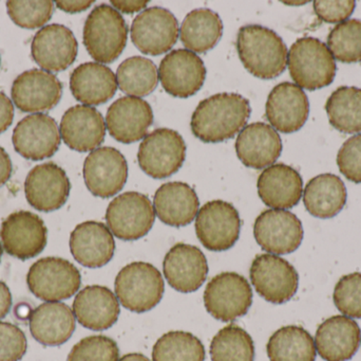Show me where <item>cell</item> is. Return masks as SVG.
Segmentation results:
<instances>
[{
	"label": "cell",
	"instance_id": "6da1fadb",
	"mask_svg": "<svg viewBox=\"0 0 361 361\" xmlns=\"http://www.w3.org/2000/svg\"><path fill=\"white\" fill-rule=\"evenodd\" d=\"M252 114L250 101L239 93H216L203 100L191 117V131L205 143L235 137Z\"/></svg>",
	"mask_w": 361,
	"mask_h": 361
},
{
	"label": "cell",
	"instance_id": "7a4b0ae2",
	"mask_svg": "<svg viewBox=\"0 0 361 361\" xmlns=\"http://www.w3.org/2000/svg\"><path fill=\"white\" fill-rule=\"evenodd\" d=\"M237 50L240 61L252 76L271 80L283 73L288 65V47L273 30L247 25L239 30Z\"/></svg>",
	"mask_w": 361,
	"mask_h": 361
},
{
	"label": "cell",
	"instance_id": "3957f363",
	"mask_svg": "<svg viewBox=\"0 0 361 361\" xmlns=\"http://www.w3.org/2000/svg\"><path fill=\"white\" fill-rule=\"evenodd\" d=\"M84 45L99 64H111L120 57L128 40V25L114 6L99 4L87 17Z\"/></svg>",
	"mask_w": 361,
	"mask_h": 361
},
{
	"label": "cell",
	"instance_id": "277c9868",
	"mask_svg": "<svg viewBox=\"0 0 361 361\" xmlns=\"http://www.w3.org/2000/svg\"><path fill=\"white\" fill-rule=\"evenodd\" d=\"M288 70L297 86L314 91L332 84L337 65L328 46L315 37H302L290 47Z\"/></svg>",
	"mask_w": 361,
	"mask_h": 361
},
{
	"label": "cell",
	"instance_id": "5b68a950",
	"mask_svg": "<svg viewBox=\"0 0 361 361\" xmlns=\"http://www.w3.org/2000/svg\"><path fill=\"white\" fill-rule=\"evenodd\" d=\"M116 296L123 307L133 313H146L162 300L165 284L162 273L149 263L126 265L116 278Z\"/></svg>",
	"mask_w": 361,
	"mask_h": 361
},
{
	"label": "cell",
	"instance_id": "8992f818",
	"mask_svg": "<svg viewBox=\"0 0 361 361\" xmlns=\"http://www.w3.org/2000/svg\"><path fill=\"white\" fill-rule=\"evenodd\" d=\"M29 290L36 298L47 302H59L71 298L80 290V271L61 258H44L32 265L27 275Z\"/></svg>",
	"mask_w": 361,
	"mask_h": 361
},
{
	"label": "cell",
	"instance_id": "52a82bcc",
	"mask_svg": "<svg viewBox=\"0 0 361 361\" xmlns=\"http://www.w3.org/2000/svg\"><path fill=\"white\" fill-rule=\"evenodd\" d=\"M185 158L184 139L171 129H158L146 136L137 152L142 171L154 179H164L177 173Z\"/></svg>",
	"mask_w": 361,
	"mask_h": 361
},
{
	"label": "cell",
	"instance_id": "ba28073f",
	"mask_svg": "<svg viewBox=\"0 0 361 361\" xmlns=\"http://www.w3.org/2000/svg\"><path fill=\"white\" fill-rule=\"evenodd\" d=\"M252 303V288L247 280L239 273H219L208 282L204 292L206 311L214 319L223 322L243 317Z\"/></svg>",
	"mask_w": 361,
	"mask_h": 361
},
{
	"label": "cell",
	"instance_id": "9c48e42d",
	"mask_svg": "<svg viewBox=\"0 0 361 361\" xmlns=\"http://www.w3.org/2000/svg\"><path fill=\"white\" fill-rule=\"evenodd\" d=\"M154 205L146 195L126 192L109 203L106 222L112 235L123 241H137L145 237L154 224Z\"/></svg>",
	"mask_w": 361,
	"mask_h": 361
},
{
	"label": "cell",
	"instance_id": "30bf717a",
	"mask_svg": "<svg viewBox=\"0 0 361 361\" xmlns=\"http://www.w3.org/2000/svg\"><path fill=\"white\" fill-rule=\"evenodd\" d=\"M250 282L267 302L283 304L296 295L299 276L295 267L276 254H259L252 261Z\"/></svg>",
	"mask_w": 361,
	"mask_h": 361
},
{
	"label": "cell",
	"instance_id": "8fae6325",
	"mask_svg": "<svg viewBox=\"0 0 361 361\" xmlns=\"http://www.w3.org/2000/svg\"><path fill=\"white\" fill-rule=\"evenodd\" d=\"M239 212L227 201L206 203L195 218V233L202 245L210 251L231 249L240 237Z\"/></svg>",
	"mask_w": 361,
	"mask_h": 361
},
{
	"label": "cell",
	"instance_id": "7c38bea8",
	"mask_svg": "<svg viewBox=\"0 0 361 361\" xmlns=\"http://www.w3.org/2000/svg\"><path fill=\"white\" fill-rule=\"evenodd\" d=\"M131 40L144 54L158 57L173 49L180 35L175 15L161 6H152L140 13L130 29Z\"/></svg>",
	"mask_w": 361,
	"mask_h": 361
},
{
	"label": "cell",
	"instance_id": "4fadbf2b",
	"mask_svg": "<svg viewBox=\"0 0 361 361\" xmlns=\"http://www.w3.org/2000/svg\"><path fill=\"white\" fill-rule=\"evenodd\" d=\"M301 220L286 210L269 209L257 218L254 235L258 245L271 254L296 251L303 241Z\"/></svg>",
	"mask_w": 361,
	"mask_h": 361
},
{
	"label": "cell",
	"instance_id": "5bb4252c",
	"mask_svg": "<svg viewBox=\"0 0 361 361\" xmlns=\"http://www.w3.org/2000/svg\"><path fill=\"white\" fill-rule=\"evenodd\" d=\"M85 184L94 196L109 199L122 191L128 178L124 155L114 148L92 150L84 162Z\"/></svg>",
	"mask_w": 361,
	"mask_h": 361
},
{
	"label": "cell",
	"instance_id": "9a60e30c",
	"mask_svg": "<svg viewBox=\"0 0 361 361\" xmlns=\"http://www.w3.org/2000/svg\"><path fill=\"white\" fill-rule=\"evenodd\" d=\"M0 237L6 254L19 260H29L46 247L48 230L39 216L17 211L2 222Z\"/></svg>",
	"mask_w": 361,
	"mask_h": 361
},
{
	"label": "cell",
	"instance_id": "2e32d148",
	"mask_svg": "<svg viewBox=\"0 0 361 361\" xmlns=\"http://www.w3.org/2000/svg\"><path fill=\"white\" fill-rule=\"evenodd\" d=\"M159 78L169 95L186 99L204 85L206 67L201 57L187 49L171 51L161 61Z\"/></svg>",
	"mask_w": 361,
	"mask_h": 361
},
{
	"label": "cell",
	"instance_id": "e0dca14e",
	"mask_svg": "<svg viewBox=\"0 0 361 361\" xmlns=\"http://www.w3.org/2000/svg\"><path fill=\"white\" fill-rule=\"evenodd\" d=\"M12 141L15 150L23 158L42 160L59 150L61 131L56 121L48 114H30L15 127Z\"/></svg>",
	"mask_w": 361,
	"mask_h": 361
},
{
	"label": "cell",
	"instance_id": "ac0fdd59",
	"mask_svg": "<svg viewBox=\"0 0 361 361\" xmlns=\"http://www.w3.org/2000/svg\"><path fill=\"white\" fill-rule=\"evenodd\" d=\"M70 190L71 184L65 170L53 162L36 165L25 178V199L38 211L61 209L69 199Z\"/></svg>",
	"mask_w": 361,
	"mask_h": 361
},
{
	"label": "cell",
	"instance_id": "d6986e66",
	"mask_svg": "<svg viewBox=\"0 0 361 361\" xmlns=\"http://www.w3.org/2000/svg\"><path fill=\"white\" fill-rule=\"evenodd\" d=\"M12 100L23 112H42L54 108L63 95V84L56 76L42 69L23 72L12 85Z\"/></svg>",
	"mask_w": 361,
	"mask_h": 361
},
{
	"label": "cell",
	"instance_id": "ffe728a7",
	"mask_svg": "<svg viewBox=\"0 0 361 361\" xmlns=\"http://www.w3.org/2000/svg\"><path fill=\"white\" fill-rule=\"evenodd\" d=\"M78 51L73 32L59 23L44 25L32 40V57L49 72H61L69 68L75 61Z\"/></svg>",
	"mask_w": 361,
	"mask_h": 361
},
{
	"label": "cell",
	"instance_id": "44dd1931",
	"mask_svg": "<svg viewBox=\"0 0 361 361\" xmlns=\"http://www.w3.org/2000/svg\"><path fill=\"white\" fill-rule=\"evenodd\" d=\"M310 102L302 88L290 82L274 87L267 97L265 114L271 127L283 134L296 133L309 118Z\"/></svg>",
	"mask_w": 361,
	"mask_h": 361
},
{
	"label": "cell",
	"instance_id": "7402d4cb",
	"mask_svg": "<svg viewBox=\"0 0 361 361\" xmlns=\"http://www.w3.org/2000/svg\"><path fill=\"white\" fill-rule=\"evenodd\" d=\"M154 123V112L145 100L123 97L108 108L106 127L110 136L122 143L140 141Z\"/></svg>",
	"mask_w": 361,
	"mask_h": 361
},
{
	"label": "cell",
	"instance_id": "603a6c76",
	"mask_svg": "<svg viewBox=\"0 0 361 361\" xmlns=\"http://www.w3.org/2000/svg\"><path fill=\"white\" fill-rule=\"evenodd\" d=\"M163 273L173 290L188 294L199 290L206 281L207 260L195 246L177 244L165 256Z\"/></svg>",
	"mask_w": 361,
	"mask_h": 361
},
{
	"label": "cell",
	"instance_id": "cb8c5ba5",
	"mask_svg": "<svg viewBox=\"0 0 361 361\" xmlns=\"http://www.w3.org/2000/svg\"><path fill=\"white\" fill-rule=\"evenodd\" d=\"M106 129L103 114L97 108L75 105L63 114L59 131L66 146L84 153L97 150L103 143Z\"/></svg>",
	"mask_w": 361,
	"mask_h": 361
},
{
	"label": "cell",
	"instance_id": "d4e9b609",
	"mask_svg": "<svg viewBox=\"0 0 361 361\" xmlns=\"http://www.w3.org/2000/svg\"><path fill=\"white\" fill-rule=\"evenodd\" d=\"M70 251L76 262L88 268H99L112 260L116 251L114 235L103 223L78 225L70 235Z\"/></svg>",
	"mask_w": 361,
	"mask_h": 361
},
{
	"label": "cell",
	"instance_id": "484cf974",
	"mask_svg": "<svg viewBox=\"0 0 361 361\" xmlns=\"http://www.w3.org/2000/svg\"><path fill=\"white\" fill-rule=\"evenodd\" d=\"M235 152L245 167L264 169L273 165L281 155V138L271 125L252 123L240 131L235 141Z\"/></svg>",
	"mask_w": 361,
	"mask_h": 361
},
{
	"label": "cell",
	"instance_id": "4316f807",
	"mask_svg": "<svg viewBox=\"0 0 361 361\" xmlns=\"http://www.w3.org/2000/svg\"><path fill=\"white\" fill-rule=\"evenodd\" d=\"M360 339L357 322L347 316H333L316 332V351L326 361H348L357 352Z\"/></svg>",
	"mask_w": 361,
	"mask_h": 361
},
{
	"label": "cell",
	"instance_id": "83f0119b",
	"mask_svg": "<svg viewBox=\"0 0 361 361\" xmlns=\"http://www.w3.org/2000/svg\"><path fill=\"white\" fill-rule=\"evenodd\" d=\"M72 311L84 328L105 331L118 321L120 302L116 295L105 286H87L76 295Z\"/></svg>",
	"mask_w": 361,
	"mask_h": 361
},
{
	"label": "cell",
	"instance_id": "f1b7e54d",
	"mask_svg": "<svg viewBox=\"0 0 361 361\" xmlns=\"http://www.w3.org/2000/svg\"><path fill=\"white\" fill-rule=\"evenodd\" d=\"M261 201L273 209H290L302 197L303 180L294 167L277 163L267 167L257 182Z\"/></svg>",
	"mask_w": 361,
	"mask_h": 361
},
{
	"label": "cell",
	"instance_id": "f546056e",
	"mask_svg": "<svg viewBox=\"0 0 361 361\" xmlns=\"http://www.w3.org/2000/svg\"><path fill=\"white\" fill-rule=\"evenodd\" d=\"M30 332L37 343L59 347L75 331V316L65 303L46 302L36 307L29 318Z\"/></svg>",
	"mask_w": 361,
	"mask_h": 361
},
{
	"label": "cell",
	"instance_id": "4dcf8cb0",
	"mask_svg": "<svg viewBox=\"0 0 361 361\" xmlns=\"http://www.w3.org/2000/svg\"><path fill=\"white\" fill-rule=\"evenodd\" d=\"M72 95L87 106H97L111 100L118 90L116 74L103 64H82L70 76Z\"/></svg>",
	"mask_w": 361,
	"mask_h": 361
},
{
	"label": "cell",
	"instance_id": "1f68e13d",
	"mask_svg": "<svg viewBox=\"0 0 361 361\" xmlns=\"http://www.w3.org/2000/svg\"><path fill=\"white\" fill-rule=\"evenodd\" d=\"M199 207L197 193L185 182H167L154 194V213L169 226L179 228L190 224L197 218Z\"/></svg>",
	"mask_w": 361,
	"mask_h": 361
},
{
	"label": "cell",
	"instance_id": "d6a6232c",
	"mask_svg": "<svg viewBox=\"0 0 361 361\" xmlns=\"http://www.w3.org/2000/svg\"><path fill=\"white\" fill-rule=\"evenodd\" d=\"M347 188L334 174H322L312 178L303 191V203L311 215L332 218L341 213L347 203Z\"/></svg>",
	"mask_w": 361,
	"mask_h": 361
},
{
	"label": "cell",
	"instance_id": "836d02e7",
	"mask_svg": "<svg viewBox=\"0 0 361 361\" xmlns=\"http://www.w3.org/2000/svg\"><path fill=\"white\" fill-rule=\"evenodd\" d=\"M223 35V21L218 13L202 8L187 14L180 25V42L187 50L205 53L218 45Z\"/></svg>",
	"mask_w": 361,
	"mask_h": 361
},
{
	"label": "cell",
	"instance_id": "e575fe53",
	"mask_svg": "<svg viewBox=\"0 0 361 361\" xmlns=\"http://www.w3.org/2000/svg\"><path fill=\"white\" fill-rule=\"evenodd\" d=\"M271 361H315V341L307 330L297 326H284L274 333L267 343Z\"/></svg>",
	"mask_w": 361,
	"mask_h": 361
},
{
	"label": "cell",
	"instance_id": "d590c367",
	"mask_svg": "<svg viewBox=\"0 0 361 361\" xmlns=\"http://www.w3.org/2000/svg\"><path fill=\"white\" fill-rule=\"evenodd\" d=\"M326 114L331 125L343 134L361 133V89L341 86L329 97Z\"/></svg>",
	"mask_w": 361,
	"mask_h": 361
},
{
	"label": "cell",
	"instance_id": "8d00e7d4",
	"mask_svg": "<svg viewBox=\"0 0 361 361\" xmlns=\"http://www.w3.org/2000/svg\"><path fill=\"white\" fill-rule=\"evenodd\" d=\"M116 82L121 90L129 97H146L158 86V68L146 57H129L118 66Z\"/></svg>",
	"mask_w": 361,
	"mask_h": 361
},
{
	"label": "cell",
	"instance_id": "74e56055",
	"mask_svg": "<svg viewBox=\"0 0 361 361\" xmlns=\"http://www.w3.org/2000/svg\"><path fill=\"white\" fill-rule=\"evenodd\" d=\"M210 356L212 361H254V341L245 330L231 324L212 339Z\"/></svg>",
	"mask_w": 361,
	"mask_h": 361
},
{
	"label": "cell",
	"instance_id": "f35d334b",
	"mask_svg": "<svg viewBox=\"0 0 361 361\" xmlns=\"http://www.w3.org/2000/svg\"><path fill=\"white\" fill-rule=\"evenodd\" d=\"M154 361H204L205 348L197 337L175 331L163 335L152 350Z\"/></svg>",
	"mask_w": 361,
	"mask_h": 361
},
{
	"label": "cell",
	"instance_id": "ab89813d",
	"mask_svg": "<svg viewBox=\"0 0 361 361\" xmlns=\"http://www.w3.org/2000/svg\"><path fill=\"white\" fill-rule=\"evenodd\" d=\"M328 48L341 63H361V20L349 19L335 25L328 36Z\"/></svg>",
	"mask_w": 361,
	"mask_h": 361
},
{
	"label": "cell",
	"instance_id": "60d3db41",
	"mask_svg": "<svg viewBox=\"0 0 361 361\" xmlns=\"http://www.w3.org/2000/svg\"><path fill=\"white\" fill-rule=\"evenodd\" d=\"M6 8L13 23L23 29L33 30L42 27L52 18L54 2L51 0H39V1L11 0L6 2Z\"/></svg>",
	"mask_w": 361,
	"mask_h": 361
},
{
	"label": "cell",
	"instance_id": "b9f144b4",
	"mask_svg": "<svg viewBox=\"0 0 361 361\" xmlns=\"http://www.w3.org/2000/svg\"><path fill=\"white\" fill-rule=\"evenodd\" d=\"M120 350L114 339L103 335L82 339L72 348L67 361H118Z\"/></svg>",
	"mask_w": 361,
	"mask_h": 361
},
{
	"label": "cell",
	"instance_id": "7bdbcfd3",
	"mask_svg": "<svg viewBox=\"0 0 361 361\" xmlns=\"http://www.w3.org/2000/svg\"><path fill=\"white\" fill-rule=\"evenodd\" d=\"M333 298L343 315L361 319V273L343 276L335 286Z\"/></svg>",
	"mask_w": 361,
	"mask_h": 361
},
{
	"label": "cell",
	"instance_id": "ee69618b",
	"mask_svg": "<svg viewBox=\"0 0 361 361\" xmlns=\"http://www.w3.org/2000/svg\"><path fill=\"white\" fill-rule=\"evenodd\" d=\"M337 165L348 180L361 184V134L343 144L337 155Z\"/></svg>",
	"mask_w": 361,
	"mask_h": 361
},
{
	"label": "cell",
	"instance_id": "f6af8a7d",
	"mask_svg": "<svg viewBox=\"0 0 361 361\" xmlns=\"http://www.w3.org/2000/svg\"><path fill=\"white\" fill-rule=\"evenodd\" d=\"M27 352L25 333L14 324L0 322V361H19Z\"/></svg>",
	"mask_w": 361,
	"mask_h": 361
},
{
	"label": "cell",
	"instance_id": "bcb514c9",
	"mask_svg": "<svg viewBox=\"0 0 361 361\" xmlns=\"http://www.w3.org/2000/svg\"><path fill=\"white\" fill-rule=\"evenodd\" d=\"M313 4L314 11L318 18L328 23H343L353 14L356 6V2L353 0H345V1L317 0L314 1Z\"/></svg>",
	"mask_w": 361,
	"mask_h": 361
},
{
	"label": "cell",
	"instance_id": "7dc6e473",
	"mask_svg": "<svg viewBox=\"0 0 361 361\" xmlns=\"http://www.w3.org/2000/svg\"><path fill=\"white\" fill-rule=\"evenodd\" d=\"M14 119V106L6 93L0 91V134L4 133Z\"/></svg>",
	"mask_w": 361,
	"mask_h": 361
},
{
	"label": "cell",
	"instance_id": "c3c4849f",
	"mask_svg": "<svg viewBox=\"0 0 361 361\" xmlns=\"http://www.w3.org/2000/svg\"><path fill=\"white\" fill-rule=\"evenodd\" d=\"M94 4L93 0H80V1H59L55 2L59 10L63 11L70 14H75V13L84 12L87 8H90Z\"/></svg>",
	"mask_w": 361,
	"mask_h": 361
},
{
	"label": "cell",
	"instance_id": "681fc988",
	"mask_svg": "<svg viewBox=\"0 0 361 361\" xmlns=\"http://www.w3.org/2000/svg\"><path fill=\"white\" fill-rule=\"evenodd\" d=\"M148 4H149V1H139V0H137V1H125V0H122V1L114 0V1H111L112 6L118 12L125 13V14L141 12L143 8L147 6Z\"/></svg>",
	"mask_w": 361,
	"mask_h": 361
},
{
	"label": "cell",
	"instance_id": "f907efd6",
	"mask_svg": "<svg viewBox=\"0 0 361 361\" xmlns=\"http://www.w3.org/2000/svg\"><path fill=\"white\" fill-rule=\"evenodd\" d=\"M12 161L8 153L0 146V188L8 182L12 175Z\"/></svg>",
	"mask_w": 361,
	"mask_h": 361
},
{
	"label": "cell",
	"instance_id": "816d5d0a",
	"mask_svg": "<svg viewBox=\"0 0 361 361\" xmlns=\"http://www.w3.org/2000/svg\"><path fill=\"white\" fill-rule=\"evenodd\" d=\"M12 307V295L8 285L0 281V319L6 317Z\"/></svg>",
	"mask_w": 361,
	"mask_h": 361
},
{
	"label": "cell",
	"instance_id": "f5cc1de1",
	"mask_svg": "<svg viewBox=\"0 0 361 361\" xmlns=\"http://www.w3.org/2000/svg\"><path fill=\"white\" fill-rule=\"evenodd\" d=\"M118 361H150L143 354L131 353L127 354V355L123 356Z\"/></svg>",
	"mask_w": 361,
	"mask_h": 361
},
{
	"label": "cell",
	"instance_id": "db71d44e",
	"mask_svg": "<svg viewBox=\"0 0 361 361\" xmlns=\"http://www.w3.org/2000/svg\"><path fill=\"white\" fill-rule=\"evenodd\" d=\"M283 4H292V6H298V4H307V1H299V2H297V1H283Z\"/></svg>",
	"mask_w": 361,
	"mask_h": 361
},
{
	"label": "cell",
	"instance_id": "11a10c76",
	"mask_svg": "<svg viewBox=\"0 0 361 361\" xmlns=\"http://www.w3.org/2000/svg\"><path fill=\"white\" fill-rule=\"evenodd\" d=\"M1 256H2V247H1V244H0V261H1Z\"/></svg>",
	"mask_w": 361,
	"mask_h": 361
},
{
	"label": "cell",
	"instance_id": "9f6ffc18",
	"mask_svg": "<svg viewBox=\"0 0 361 361\" xmlns=\"http://www.w3.org/2000/svg\"><path fill=\"white\" fill-rule=\"evenodd\" d=\"M0 64H1V57H0Z\"/></svg>",
	"mask_w": 361,
	"mask_h": 361
},
{
	"label": "cell",
	"instance_id": "6f0895ef",
	"mask_svg": "<svg viewBox=\"0 0 361 361\" xmlns=\"http://www.w3.org/2000/svg\"><path fill=\"white\" fill-rule=\"evenodd\" d=\"M360 341H361V339H360Z\"/></svg>",
	"mask_w": 361,
	"mask_h": 361
}]
</instances>
